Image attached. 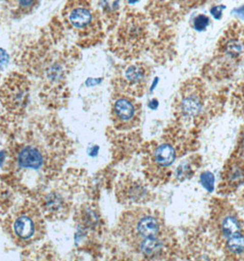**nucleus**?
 <instances>
[{"label":"nucleus","instance_id":"nucleus-8","mask_svg":"<svg viewBox=\"0 0 244 261\" xmlns=\"http://www.w3.org/2000/svg\"><path fill=\"white\" fill-rule=\"evenodd\" d=\"M109 32L117 26L120 16L121 0H95Z\"/></svg>","mask_w":244,"mask_h":261},{"label":"nucleus","instance_id":"nucleus-1","mask_svg":"<svg viewBox=\"0 0 244 261\" xmlns=\"http://www.w3.org/2000/svg\"><path fill=\"white\" fill-rule=\"evenodd\" d=\"M62 19L77 45L84 48L99 44L109 32L95 0H67Z\"/></svg>","mask_w":244,"mask_h":261},{"label":"nucleus","instance_id":"nucleus-15","mask_svg":"<svg viewBox=\"0 0 244 261\" xmlns=\"http://www.w3.org/2000/svg\"><path fill=\"white\" fill-rule=\"evenodd\" d=\"M173 3L179 6L182 9H196L207 3L208 0H171Z\"/></svg>","mask_w":244,"mask_h":261},{"label":"nucleus","instance_id":"nucleus-7","mask_svg":"<svg viewBox=\"0 0 244 261\" xmlns=\"http://www.w3.org/2000/svg\"><path fill=\"white\" fill-rule=\"evenodd\" d=\"M137 104L130 95L118 94L112 103V117L117 126L127 127L131 125L137 115Z\"/></svg>","mask_w":244,"mask_h":261},{"label":"nucleus","instance_id":"nucleus-4","mask_svg":"<svg viewBox=\"0 0 244 261\" xmlns=\"http://www.w3.org/2000/svg\"><path fill=\"white\" fill-rule=\"evenodd\" d=\"M30 84L27 78L15 72L6 79L0 88V101L5 108L13 113L20 112L27 105Z\"/></svg>","mask_w":244,"mask_h":261},{"label":"nucleus","instance_id":"nucleus-13","mask_svg":"<svg viewBox=\"0 0 244 261\" xmlns=\"http://www.w3.org/2000/svg\"><path fill=\"white\" fill-rule=\"evenodd\" d=\"M228 252L233 256H241L244 254V236L237 233L231 236L226 243Z\"/></svg>","mask_w":244,"mask_h":261},{"label":"nucleus","instance_id":"nucleus-3","mask_svg":"<svg viewBox=\"0 0 244 261\" xmlns=\"http://www.w3.org/2000/svg\"><path fill=\"white\" fill-rule=\"evenodd\" d=\"M161 228V221L156 214L142 208L124 213L118 224L122 239L135 250L146 240L160 237Z\"/></svg>","mask_w":244,"mask_h":261},{"label":"nucleus","instance_id":"nucleus-11","mask_svg":"<svg viewBox=\"0 0 244 261\" xmlns=\"http://www.w3.org/2000/svg\"><path fill=\"white\" fill-rule=\"evenodd\" d=\"M219 226L222 234L227 238H230L232 234L240 233V221L233 213H227L226 215L222 216Z\"/></svg>","mask_w":244,"mask_h":261},{"label":"nucleus","instance_id":"nucleus-12","mask_svg":"<svg viewBox=\"0 0 244 261\" xmlns=\"http://www.w3.org/2000/svg\"><path fill=\"white\" fill-rule=\"evenodd\" d=\"M176 159V151L171 145L163 144L158 147L154 153V161L162 167L171 165Z\"/></svg>","mask_w":244,"mask_h":261},{"label":"nucleus","instance_id":"nucleus-6","mask_svg":"<svg viewBox=\"0 0 244 261\" xmlns=\"http://www.w3.org/2000/svg\"><path fill=\"white\" fill-rule=\"evenodd\" d=\"M204 88L201 83L194 80L183 87L178 103L179 109L185 117L198 115L203 108Z\"/></svg>","mask_w":244,"mask_h":261},{"label":"nucleus","instance_id":"nucleus-10","mask_svg":"<svg viewBox=\"0 0 244 261\" xmlns=\"http://www.w3.org/2000/svg\"><path fill=\"white\" fill-rule=\"evenodd\" d=\"M42 156L36 149L32 147H26L18 156V163L24 168L37 169L42 163Z\"/></svg>","mask_w":244,"mask_h":261},{"label":"nucleus","instance_id":"nucleus-21","mask_svg":"<svg viewBox=\"0 0 244 261\" xmlns=\"http://www.w3.org/2000/svg\"><path fill=\"white\" fill-rule=\"evenodd\" d=\"M243 199H244V193H243Z\"/></svg>","mask_w":244,"mask_h":261},{"label":"nucleus","instance_id":"nucleus-2","mask_svg":"<svg viewBox=\"0 0 244 261\" xmlns=\"http://www.w3.org/2000/svg\"><path fill=\"white\" fill-rule=\"evenodd\" d=\"M6 229L14 243L21 248L28 247L45 234L43 214L35 204L24 203L6 219Z\"/></svg>","mask_w":244,"mask_h":261},{"label":"nucleus","instance_id":"nucleus-19","mask_svg":"<svg viewBox=\"0 0 244 261\" xmlns=\"http://www.w3.org/2000/svg\"><path fill=\"white\" fill-rule=\"evenodd\" d=\"M242 144H243V145H242V146H243V150H244V138H243V143H242Z\"/></svg>","mask_w":244,"mask_h":261},{"label":"nucleus","instance_id":"nucleus-14","mask_svg":"<svg viewBox=\"0 0 244 261\" xmlns=\"http://www.w3.org/2000/svg\"><path fill=\"white\" fill-rule=\"evenodd\" d=\"M227 181L231 185H239L244 180L243 169L239 164H232L227 171Z\"/></svg>","mask_w":244,"mask_h":261},{"label":"nucleus","instance_id":"nucleus-16","mask_svg":"<svg viewBox=\"0 0 244 261\" xmlns=\"http://www.w3.org/2000/svg\"><path fill=\"white\" fill-rule=\"evenodd\" d=\"M209 24V18L205 15H199L198 17H196L193 21V27L196 31H204L206 30V28L208 27Z\"/></svg>","mask_w":244,"mask_h":261},{"label":"nucleus","instance_id":"nucleus-18","mask_svg":"<svg viewBox=\"0 0 244 261\" xmlns=\"http://www.w3.org/2000/svg\"><path fill=\"white\" fill-rule=\"evenodd\" d=\"M238 13L240 14V15H241V16H243L244 17V7H242V8H240V9H238V10H236Z\"/></svg>","mask_w":244,"mask_h":261},{"label":"nucleus","instance_id":"nucleus-5","mask_svg":"<svg viewBox=\"0 0 244 261\" xmlns=\"http://www.w3.org/2000/svg\"><path fill=\"white\" fill-rule=\"evenodd\" d=\"M149 76L148 67L141 63H131L118 71L115 78V87L118 94L140 95L144 90Z\"/></svg>","mask_w":244,"mask_h":261},{"label":"nucleus","instance_id":"nucleus-9","mask_svg":"<svg viewBox=\"0 0 244 261\" xmlns=\"http://www.w3.org/2000/svg\"><path fill=\"white\" fill-rule=\"evenodd\" d=\"M7 8L14 18L32 14L40 5L41 0H4Z\"/></svg>","mask_w":244,"mask_h":261},{"label":"nucleus","instance_id":"nucleus-17","mask_svg":"<svg viewBox=\"0 0 244 261\" xmlns=\"http://www.w3.org/2000/svg\"><path fill=\"white\" fill-rule=\"evenodd\" d=\"M224 9V7H222V6L214 7V8L210 10V12H211V14H212L213 16H214L215 18H217V19H219V18H222V9Z\"/></svg>","mask_w":244,"mask_h":261},{"label":"nucleus","instance_id":"nucleus-20","mask_svg":"<svg viewBox=\"0 0 244 261\" xmlns=\"http://www.w3.org/2000/svg\"><path fill=\"white\" fill-rule=\"evenodd\" d=\"M243 39H244V26H243Z\"/></svg>","mask_w":244,"mask_h":261}]
</instances>
